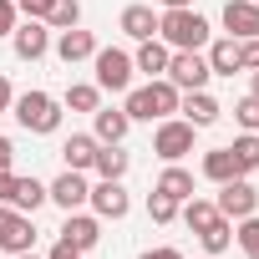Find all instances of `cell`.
I'll list each match as a JSON object with an SVG mask.
<instances>
[{
	"label": "cell",
	"instance_id": "1",
	"mask_svg": "<svg viewBox=\"0 0 259 259\" xmlns=\"http://www.w3.org/2000/svg\"><path fill=\"white\" fill-rule=\"evenodd\" d=\"M178 87L168 81V76H153L148 87H127V102H122V112L133 117V122H163V117H173L178 112Z\"/></svg>",
	"mask_w": 259,
	"mask_h": 259
},
{
	"label": "cell",
	"instance_id": "2",
	"mask_svg": "<svg viewBox=\"0 0 259 259\" xmlns=\"http://www.w3.org/2000/svg\"><path fill=\"white\" fill-rule=\"evenodd\" d=\"M158 41L168 51H203L208 46V21L188 6V11H163L158 16Z\"/></svg>",
	"mask_w": 259,
	"mask_h": 259
},
{
	"label": "cell",
	"instance_id": "3",
	"mask_svg": "<svg viewBox=\"0 0 259 259\" xmlns=\"http://www.w3.org/2000/svg\"><path fill=\"white\" fill-rule=\"evenodd\" d=\"M11 112H16V122L26 127V133H36V138H46V133L61 127V102L51 92H21L11 102Z\"/></svg>",
	"mask_w": 259,
	"mask_h": 259
},
{
	"label": "cell",
	"instance_id": "4",
	"mask_svg": "<svg viewBox=\"0 0 259 259\" xmlns=\"http://www.w3.org/2000/svg\"><path fill=\"white\" fill-rule=\"evenodd\" d=\"M193 138H198V127L183 122V117L173 112V117L158 122V133H153V153H158L163 163H183V158L193 153Z\"/></svg>",
	"mask_w": 259,
	"mask_h": 259
},
{
	"label": "cell",
	"instance_id": "5",
	"mask_svg": "<svg viewBox=\"0 0 259 259\" xmlns=\"http://www.w3.org/2000/svg\"><path fill=\"white\" fill-rule=\"evenodd\" d=\"M92 71H97V87H102V92H127L138 66H133V56H127L122 46H97Z\"/></svg>",
	"mask_w": 259,
	"mask_h": 259
},
{
	"label": "cell",
	"instance_id": "6",
	"mask_svg": "<svg viewBox=\"0 0 259 259\" xmlns=\"http://www.w3.org/2000/svg\"><path fill=\"white\" fill-rule=\"evenodd\" d=\"M163 76H168V81H173L178 92H203L213 71H208V56H203V51H173V56H168V71H163Z\"/></svg>",
	"mask_w": 259,
	"mask_h": 259
},
{
	"label": "cell",
	"instance_id": "7",
	"mask_svg": "<svg viewBox=\"0 0 259 259\" xmlns=\"http://www.w3.org/2000/svg\"><path fill=\"white\" fill-rule=\"evenodd\" d=\"M36 244V224H31V213H21V208H11V203H0V249L6 254H26Z\"/></svg>",
	"mask_w": 259,
	"mask_h": 259
},
{
	"label": "cell",
	"instance_id": "8",
	"mask_svg": "<svg viewBox=\"0 0 259 259\" xmlns=\"http://www.w3.org/2000/svg\"><path fill=\"white\" fill-rule=\"evenodd\" d=\"M87 203H92L97 219H127V208H133V198H127L122 178H97L92 193H87Z\"/></svg>",
	"mask_w": 259,
	"mask_h": 259
},
{
	"label": "cell",
	"instance_id": "9",
	"mask_svg": "<svg viewBox=\"0 0 259 259\" xmlns=\"http://www.w3.org/2000/svg\"><path fill=\"white\" fill-rule=\"evenodd\" d=\"M213 208L224 213V219H249L254 208H259V193L249 188V178H229V183H219V198H213Z\"/></svg>",
	"mask_w": 259,
	"mask_h": 259
},
{
	"label": "cell",
	"instance_id": "10",
	"mask_svg": "<svg viewBox=\"0 0 259 259\" xmlns=\"http://www.w3.org/2000/svg\"><path fill=\"white\" fill-rule=\"evenodd\" d=\"M87 193H92V183H87V173H76V168H66L56 183H46V203H56L61 213L87 208Z\"/></svg>",
	"mask_w": 259,
	"mask_h": 259
},
{
	"label": "cell",
	"instance_id": "11",
	"mask_svg": "<svg viewBox=\"0 0 259 259\" xmlns=\"http://www.w3.org/2000/svg\"><path fill=\"white\" fill-rule=\"evenodd\" d=\"M11 46H16V56H21V61H41V56L51 51V26L26 16V21L11 31Z\"/></svg>",
	"mask_w": 259,
	"mask_h": 259
},
{
	"label": "cell",
	"instance_id": "12",
	"mask_svg": "<svg viewBox=\"0 0 259 259\" xmlns=\"http://www.w3.org/2000/svg\"><path fill=\"white\" fill-rule=\"evenodd\" d=\"M61 244H71V249H97L102 244V219L97 213H81V208H71L66 213V224H61Z\"/></svg>",
	"mask_w": 259,
	"mask_h": 259
},
{
	"label": "cell",
	"instance_id": "13",
	"mask_svg": "<svg viewBox=\"0 0 259 259\" xmlns=\"http://www.w3.org/2000/svg\"><path fill=\"white\" fill-rule=\"evenodd\" d=\"M178 112H183V122L198 127V133H203V127H213V122L224 117V107L208 97V87H203V92H183V97H178Z\"/></svg>",
	"mask_w": 259,
	"mask_h": 259
},
{
	"label": "cell",
	"instance_id": "14",
	"mask_svg": "<svg viewBox=\"0 0 259 259\" xmlns=\"http://www.w3.org/2000/svg\"><path fill=\"white\" fill-rule=\"evenodd\" d=\"M224 31L234 41L259 36V6H254V0H229V6H224Z\"/></svg>",
	"mask_w": 259,
	"mask_h": 259
},
{
	"label": "cell",
	"instance_id": "15",
	"mask_svg": "<svg viewBox=\"0 0 259 259\" xmlns=\"http://www.w3.org/2000/svg\"><path fill=\"white\" fill-rule=\"evenodd\" d=\"M56 56H61L66 66L92 61V56H97V36H92V31H81V26H71V31H61V36H56Z\"/></svg>",
	"mask_w": 259,
	"mask_h": 259
},
{
	"label": "cell",
	"instance_id": "16",
	"mask_svg": "<svg viewBox=\"0 0 259 259\" xmlns=\"http://www.w3.org/2000/svg\"><path fill=\"white\" fill-rule=\"evenodd\" d=\"M127 127H133V117H127L122 107H97L92 112V138L97 143H122Z\"/></svg>",
	"mask_w": 259,
	"mask_h": 259
},
{
	"label": "cell",
	"instance_id": "17",
	"mask_svg": "<svg viewBox=\"0 0 259 259\" xmlns=\"http://www.w3.org/2000/svg\"><path fill=\"white\" fill-rule=\"evenodd\" d=\"M208 71L213 76H234V71H244V61H239V41L234 36H224V41H208Z\"/></svg>",
	"mask_w": 259,
	"mask_h": 259
},
{
	"label": "cell",
	"instance_id": "18",
	"mask_svg": "<svg viewBox=\"0 0 259 259\" xmlns=\"http://www.w3.org/2000/svg\"><path fill=\"white\" fill-rule=\"evenodd\" d=\"M97 148H102V143H97L92 133H71V138L61 143V158H66V168H76V173H87V168L97 163Z\"/></svg>",
	"mask_w": 259,
	"mask_h": 259
},
{
	"label": "cell",
	"instance_id": "19",
	"mask_svg": "<svg viewBox=\"0 0 259 259\" xmlns=\"http://www.w3.org/2000/svg\"><path fill=\"white\" fill-rule=\"evenodd\" d=\"M153 193H163V198H173V203H183V198H193V173H188V168H178V163H168V168L158 173V183H153Z\"/></svg>",
	"mask_w": 259,
	"mask_h": 259
},
{
	"label": "cell",
	"instance_id": "20",
	"mask_svg": "<svg viewBox=\"0 0 259 259\" xmlns=\"http://www.w3.org/2000/svg\"><path fill=\"white\" fill-rule=\"evenodd\" d=\"M6 203L11 208H21V213H36L41 203H46V183H36V178H11V193H6Z\"/></svg>",
	"mask_w": 259,
	"mask_h": 259
},
{
	"label": "cell",
	"instance_id": "21",
	"mask_svg": "<svg viewBox=\"0 0 259 259\" xmlns=\"http://www.w3.org/2000/svg\"><path fill=\"white\" fill-rule=\"evenodd\" d=\"M117 26H122V36H133V41H153V36H158V16H153V6H127Z\"/></svg>",
	"mask_w": 259,
	"mask_h": 259
},
{
	"label": "cell",
	"instance_id": "22",
	"mask_svg": "<svg viewBox=\"0 0 259 259\" xmlns=\"http://www.w3.org/2000/svg\"><path fill=\"white\" fill-rule=\"evenodd\" d=\"M168 56H173V51H168V46L153 36V41H138L133 66H138V71H148V81H153V76H163V71H168Z\"/></svg>",
	"mask_w": 259,
	"mask_h": 259
},
{
	"label": "cell",
	"instance_id": "23",
	"mask_svg": "<svg viewBox=\"0 0 259 259\" xmlns=\"http://www.w3.org/2000/svg\"><path fill=\"white\" fill-rule=\"evenodd\" d=\"M127 163H133V158L122 153V143H102V148H97L92 173H97V178H127Z\"/></svg>",
	"mask_w": 259,
	"mask_h": 259
},
{
	"label": "cell",
	"instance_id": "24",
	"mask_svg": "<svg viewBox=\"0 0 259 259\" xmlns=\"http://www.w3.org/2000/svg\"><path fill=\"white\" fill-rule=\"evenodd\" d=\"M61 107H66V112H97V107H102V87H97V81H71L66 97H61Z\"/></svg>",
	"mask_w": 259,
	"mask_h": 259
},
{
	"label": "cell",
	"instance_id": "25",
	"mask_svg": "<svg viewBox=\"0 0 259 259\" xmlns=\"http://www.w3.org/2000/svg\"><path fill=\"white\" fill-rule=\"evenodd\" d=\"M178 219L198 234V229H208V224L219 219V208H213V198H198V193H193V198H183V203H178Z\"/></svg>",
	"mask_w": 259,
	"mask_h": 259
},
{
	"label": "cell",
	"instance_id": "26",
	"mask_svg": "<svg viewBox=\"0 0 259 259\" xmlns=\"http://www.w3.org/2000/svg\"><path fill=\"white\" fill-rule=\"evenodd\" d=\"M229 153H234V168H239V178H249V173L259 168V133H239V138L229 143Z\"/></svg>",
	"mask_w": 259,
	"mask_h": 259
},
{
	"label": "cell",
	"instance_id": "27",
	"mask_svg": "<svg viewBox=\"0 0 259 259\" xmlns=\"http://www.w3.org/2000/svg\"><path fill=\"white\" fill-rule=\"evenodd\" d=\"M203 178H208V183H229V178H239L234 153H229V148H208V153H203Z\"/></svg>",
	"mask_w": 259,
	"mask_h": 259
},
{
	"label": "cell",
	"instance_id": "28",
	"mask_svg": "<svg viewBox=\"0 0 259 259\" xmlns=\"http://www.w3.org/2000/svg\"><path fill=\"white\" fill-rule=\"evenodd\" d=\"M198 244H203V254H224L229 244H234V219H213L208 229H198Z\"/></svg>",
	"mask_w": 259,
	"mask_h": 259
},
{
	"label": "cell",
	"instance_id": "29",
	"mask_svg": "<svg viewBox=\"0 0 259 259\" xmlns=\"http://www.w3.org/2000/svg\"><path fill=\"white\" fill-rule=\"evenodd\" d=\"M46 26H51V31H71V26H81V6H76V0H51Z\"/></svg>",
	"mask_w": 259,
	"mask_h": 259
},
{
	"label": "cell",
	"instance_id": "30",
	"mask_svg": "<svg viewBox=\"0 0 259 259\" xmlns=\"http://www.w3.org/2000/svg\"><path fill=\"white\" fill-rule=\"evenodd\" d=\"M234 239H239V249H244L249 259H259V219H254V213H249V219H239Z\"/></svg>",
	"mask_w": 259,
	"mask_h": 259
},
{
	"label": "cell",
	"instance_id": "31",
	"mask_svg": "<svg viewBox=\"0 0 259 259\" xmlns=\"http://www.w3.org/2000/svg\"><path fill=\"white\" fill-rule=\"evenodd\" d=\"M148 219H153V224H173V219H178V203L163 198V193H148Z\"/></svg>",
	"mask_w": 259,
	"mask_h": 259
},
{
	"label": "cell",
	"instance_id": "32",
	"mask_svg": "<svg viewBox=\"0 0 259 259\" xmlns=\"http://www.w3.org/2000/svg\"><path fill=\"white\" fill-rule=\"evenodd\" d=\"M234 122L244 127V133H259V97H244V102L234 107Z\"/></svg>",
	"mask_w": 259,
	"mask_h": 259
},
{
	"label": "cell",
	"instance_id": "33",
	"mask_svg": "<svg viewBox=\"0 0 259 259\" xmlns=\"http://www.w3.org/2000/svg\"><path fill=\"white\" fill-rule=\"evenodd\" d=\"M16 26H21V11H16V0H0V41H6Z\"/></svg>",
	"mask_w": 259,
	"mask_h": 259
},
{
	"label": "cell",
	"instance_id": "34",
	"mask_svg": "<svg viewBox=\"0 0 259 259\" xmlns=\"http://www.w3.org/2000/svg\"><path fill=\"white\" fill-rule=\"evenodd\" d=\"M239 61H244V71H259V36L239 41Z\"/></svg>",
	"mask_w": 259,
	"mask_h": 259
},
{
	"label": "cell",
	"instance_id": "35",
	"mask_svg": "<svg viewBox=\"0 0 259 259\" xmlns=\"http://www.w3.org/2000/svg\"><path fill=\"white\" fill-rule=\"evenodd\" d=\"M16 11H26L31 21H46V11H51V0H16Z\"/></svg>",
	"mask_w": 259,
	"mask_h": 259
},
{
	"label": "cell",
	"instance_id": "36",
	"mask_svg": "<svg viewBox=\"0 0 259 259\" xmlns=\"http://www.w3.org/2000/svg\"><path fill=\"white\" fill-rule=\"evenodd\" d=\"M11 163H16V143L0 138V173H11Z\"/></svg>",
	"mask_w": 259,
	"mask_h": 259
},
{
	"label": "cell",
	"instance_id": "37",
	"mask_svg": "<svg viewBox=\"0 0 259 259\" xmlns=\"http://www.w3.org/2000/svg\"><path fill=\"white\" fill-rule=\"evenodd\" d=\"M46 259H81V249H71V244H61V239H56V249H51Z\"/></svg>",
	"mask_w": 259,
	"mask_h": 259
},
{
	"label": "cell",
	"instance_id": "38",
	"mask_svg": "<svg viewBox=\"0 0 259 259\" xmlns=\"http://www.w3.org/2000/svg\"><path fill=\"white\" fill-rule=\"evenodd\" d=\"M143 259H183V254H178V249H173V244H163V249H148V254H143Z\"/></svg>",
	"mask_w": 259,
	"mask_h": 259
},
{
	"label": "cell",
	"instance_id": "39",
	"mask_svg": "<svg viewBox=\"0 0 259 259\" xmlns=\"http://www.w3.org/2000/svg\"><path fill=\"white\" fill-rule=\"evenodd\" d=\"M11 102H16V92H11V81L0 76V112H11Z\"/></svg>",
	"mask_w": 259,
	"mask_h": 259
},
{
	"label": "cell",
	"instance_id": "40",
	"mask_svg": "<svg viewBox=\"0 0 259 259\" xmlns=\"http://www.w3.org/2000/svg\"><path fill=\"white\" fill-rule=\"evenodd\" d=\"M193 0H163V11H188Z\"/></svg>",
	"mask_w": 259,
	"mask_h": 259
},
{
	"label": "cell",
	"instance_id": "41",
	"mask_svg": "<svg viewBox=\"0 0 259 259\" xmlns=\"http://www.w3.org/2000/svg\"><path fill=\"white\" fill-rule=\"evenodd\" d=\"M249 97H259V71H254V76H249Z\"/></svg>",
	"mask_w": 259,
	"mask_h": 259
},
{
	"label": "cell",
	"instance_id": "42",
	"mask_svg": "<svg viewBox=\"0 0 259 259\" xmlns=\"http://www.w3.org/2000/svg\"><path fill=\"white\" fill-rule=\"evenodd\" d=\"M11 259H41V254H36V249H26V254H11Z\"/></svg>",
	"mask_w": 259,
	"mask_h": 259
},
{
	"label": "cell",
	"instance_id": "43",
	"mask_svg": "<svg viewBox=\"0 0 259 259\" xmlns=\"http://www.w3.org/2000/svg\"><path fill=\"white\" fill-rule=\"evenodd\" d=\"M203 259H213V254H203Z\"/></svg>",
	"mask_w": 259,
	"mask_h": 259
},
{
	"label": "cell",
	"instance_id": "44",
	"mask_svg": "<svg viewBox=\"0 0 259 259\" xmlns=\"http://www.w3.org/2000/svg\"><path fill=\"white\" fill-rule=\"evenodd\" d=\"M254 6H259V0H254Z\"/></svg>",
	"mask_w": 259,
	"mask_h": 259
}]
</instances>
